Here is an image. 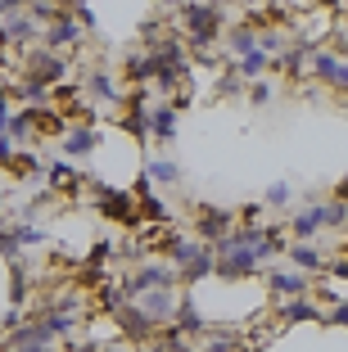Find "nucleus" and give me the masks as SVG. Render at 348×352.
<instances>
[{
  "mask_svg": "<svg viewBox=\"0 0 348 352\" xmlns=\"http://www.w3.org/2000/svg\"><path fill=\"white\" fill-rule=\"evenodd\" d=\"M14 235H19V244H23V249H37V244H45V230H41V226H32L28 217H19V221H14Z\"/></svg>",
  "mask_w": 348,
  "mask_h": 352,
  "instance_id": "35",
  "label": "nucleus"
},
{
  "mask_svg": "<svg viewBox=\"0 0 348 352\" xmlns=\"http://www.w3.org/2000/svg\"><path fill=\"white\" fill-rule=\"evenodd\" d=\"M158 5H163V10H181L185 0H158Z\"/></svg>",
  "mask_w": 348,
  "mask_h": 352,
  "instance_id": "44",
  "label": "nucleus"
},
{
  "mask_svg": "<svg viewBox=\"0 0 348 352\" xmlns=\"http://www.w3.org/2000/svg\"><path fill=\"white\" fill-rule=\"evenodd\" d=\"M23 325V307H5V321H0V334H10Z\"/></svg>",
  "mask_w": 348,
  "mask_h": 352,
  "instance_id": "39",
  "label": "nucleus"
},
{
  "mask_svg": "<svg viewBox=\"0 0 348 352\" xmlns=\"http://www.w3.org/2000/svg\"><path fill=\"white\" fill-rule=\"evenodd\" d=\"M82 41H86V28L77 23V14H72V10H63L54 23H45V28H41V45H45V50H54V54L77 50Z\"/></svg>",
  "mask_w": 348,
  "mask_h": 352,
  "instance_id": "6",
  "label": "nucleus"
},
{
  "mask_svg": "<svg viewBox=\"0 0 348 352\" xmlns=\"http://www.w3.org/2000/svg\"><path fill=\"white\" fill-rule=\"evenodd\" d=\"M344 95H348V77H344Z\"/></svg>",
  "mask_w": 348,
  "mask_h": 352,
  "instance_id": "47",
  "label": "nucleus"
},
{
  "mask_svg": "<svg viewBox=\"0 0 348 352\" xmlns=\"http://www.w3.org/2000/svg\"><path fill=\"white\" fill-rule=\"evenodd\" d=\"M222 50L231 54V59H240V54L258 50V28H254V23H236V28H226V36H222Z\"/></svg>",
  "mask_w": 348,
  "mask_h": 352,
  "instance_id": "19",
  "label": "nucleus"
},
{
  "mask_svg": "<svg viewBox=\"0 0 348 352\" xmlns=\"http://www.w3.org/2000/svg\"><path fill=\"white\" fill-rule=\"evenodd\" d=\"M280 321L285 325H312V321H321V307L312 298H280Z\"/></svg>",
  "mask_w": 348,
  "mask_h": 352,
  "instance_id": "20",
  "label": "nucleus"
},
{
  "mask_svg": "<svg viewBox=\"0 0 348 352\" xmlns=\"http://www.w3.org/2000/svg\"><path fill=\"white\" fill-rule=\"evenodd\" d=\"M145 176H150V186H181V167L172 158H150L145 163Z\"/></svg>",
  "mask_w": 348,
  "mask_h": 352,
  "instance_id": "26",
  "label": "nucleus"
},
{
  "mask_svg": "<svg viewBox=\"0 0 348 352\" xmlns=\"http://www.w3.org/2000/svg\"><path fill=\"white\" fill-rule=\"evenodd\" d=\"M113 325H118V334H123V339H132V343H150L154 334H158V325H154L150 316L136 307V302H123V307L113 311Z\"/></svg>",
  "mask_w": 348,
  "mask_h": 352,
  "instance_id": "9",
  "label": "nucleus"
},
{
  "mask_svg": "<svg viewBox=\"0 0 348 352\" xmlns=\"http://www.w3.org/2000/svg\"><path fill=\"white\" fill-rule=\"evenodd\" d=\"M10 118H14V104H10V95H0V135L10 131Z\"/></svg>",
  "mask_w": 348,
  "mask_h": 352,
  "instance_id": "40",
  "label": "nucleus"
},
{
  "mask_svg": "<svg viewBox=\"0 0 348 352\" xmlns=\"http://www.w3.org/2000/svg\"><path fill=\"white\" fill-rule=\"evenodd\" d=\"M263 208H289V181H272L263 195Z\"/></svg>",
  "mask_w": 348,
  "mask_h": 352,
  "instance_id": "36",
  "label": "nucleus"
},
{
  "mask_svg": "<svg viewBox=\"0 0 348 352\" xmlns=\"http://www.w3.org/2000/svg\"><path fill=\"white\" fill-rule=\"evenodd\" d=\"M41 321L50 325L54 343H59V339H72V334L82 330V316H77V311H59V307H45V311H41Z\"/></svg>",
  "mask_w": 348,
  "mask_h": 352,
  "instance_id": "24",
  "label": "nucleus"
},
{
  "mask_svg": "<svg viewBox=\"0 0 348 352\" xmlns=\"http://www.w3.org/2000/svg\"><path fill=\"white\" fill-rule=\"evenodd\" d=\"M249 104H272V82H263V77H258V82H249Z\"/></svg>",
  "mask_w": 348,
  "mask_h": 352,
  "instance_id": "37",
  "label": "nucleus"
},
{
  "mask_svg": "<svg viewBox=\"0 0 348 352\" xmlns=\"http://www.w3.org/2000/svg\"><path fill=\"white\" fill-rule=\"evenodd\" d=\"M285 262L294 271H307V276H312V271H326V253H321L312 239H289L285 244Z\"/></svg>",
  "mask_w": 348,
  "mask_h": 352,
  "instance_id": "15",
  "label": "nucleus"
},
{
  "mask_svg": "<svg viewBox=\"0 0 348 352\" xmlns=\"http://www.w3.org/2000/svg\"><path fill=\"white\" fill-rule=\"evenodd\" d=\"M240 226V217L231 212V208H213V204H204L195 212V239H204V244H217L222 235H231V230Z\"/></svg>",
  "mask_w": 348,
  "mask_h": 352,
  "instance_id": "7",
  "label": "nucleus"
},
{
  "mask_svg": "<svg viewBox=\"0 0 348 352\" xmlns=\"http://www.w3.org/2000/svg\"><path fill=\"white\" fill-rule=\"evenodd\" d=\"M14 154H19V149H14V140H10V135H0V167L10 163V158H14Z\"/></svg>",
  "mask_w": 348,
  "mask_h": 352,
  "instance_id": "42",
  "label": "nucleus"
},
{
  "mask_svg": "<svg viewBox=\"0 0 348 352\" xmlns=\"http://www.w3.org/2000/svg\"><path fill=\"white\" fill-rule=\"evenodd\" d=\"M317 212H312V208H303V212H289V235L294 239H312L317 235Z\"/></svg>",
  "mask_w": 348,
  "mask_h": 352,
  "instance_id": "29",
  "label": "nucleus"
},
{
  "mask_svg": "<svg viewBox=\"0 0 348 352\" xmlns=\"http://www.w3.org/2000/svg\"><path fill=\"white\" fill-rule=\"evenodd\" d=\"M172 325L185 334V339H204L208 334V321L199 316V307H195V298L185 294V298H176V316H172Z\"/></svg>",
  "mask_w": 348,
  "mask_h": 352,
  "instance_id": "17",
  "label": "nucleus"
},
{
  "mask_svg": "<svg viewBox=\"0 0 348 352\" xmlns=\"http://www.w3.org/2000/svg\"><path fill=\"white\" fill-rule=\"evenodd\" d=\"M289 45H294V32H289V28H280V23L258 28V50H263V54H272V59H276V54H285Z\"/></svg>",
  "mask_w": 348,
  "mask_h": 352,
  "instance_id": "23",
  "label": "nucleus"
},
{
  "mask_svg": "<svg viewBox=\"0 0 348 352\" xmlns=\"http://www.w3.org/2000/svg\"><path fill=\"white\" fill-rule=\"evenodd\" d=\"M176 122H181V109H176V100L150 104V135L158 140V145H172V140H176Z\"/></svg>",
  "mask_w": 348,
  "mask_h": 352,
  "instance_id": "12",
  "label": "nucleus"
},
{
  "mask_svg": "<svg viewBox=\"0 0 348 352\" xmlns=\"http://www.w3.org/2000/svg\"><path fill=\"white\" fill-rule=\"evenodd\" d=\"M335 199H348V176H344V181H339V195Z\"/></svg>",
  "mask_w": 348,
  "mask_h": 352,
  "instance_id": "45",
  "label": "nucleus"
},
{
  "mask_svg": "<svg viewBox=\"0 0 348 352\" xmlns=\"http://www.w3.org/2000/svg\"><path fill=\"white\" fill-rule=\"evenodd\" d=\"M0 95H10V82H5V77H0Z\"/></svg>",
  "mask_w": 348,
  "mask_h": 352,
  "instance_id": "46",
  "label": "nucleus"
},
{
  "mask_svg": "<svg viewBox=\"0 0 348 352\" xmlns=\"http://www.w3.org/2000/svg\"><path fill=\"white\" fill-rule=\"evenodd\" d=\"M136 208H141V217H150V221H158V226H163V221H172V212H167V204L158 195H154V186H150V176H141V181H136Z\"/></svg>",
  "mask_w": 348,
  "mask_h": 352,
  "instance_id": "18",
  "label": "nucleus"
},
{
  "mask_svg": "<svg viewBox=\"0 0 348 352\" xmlns=\"http://www.w3.org/2000/svg\"><path fill=\"white\" fill-rule=\"evenodd\" d=\"M167 262L176 267V285H204L208 276H213V244H204V239H185L176 235L172 244H167Z\"/></svg>",
  "mask_w": 348,
  "mask_h": 352,
  "instance_id": "2",
  "label": "nucleus"
},
{
  "mask_svg": "<svg viewBox=\"0 0 348 352\" xmlns=\"http://www.w3.org/2000/svg\"><path fill=\"white\" fill-rule=\"evenodd\" d=\"M23 244L19 235H14V221H0V262H19Z\"/></svg>",
  "mask_w": 348,
  "mask_h": 352,
  "instance_id": "32",
  "label": "nucleus"
},
{
  "mask_svg": "<svg viewBox=\"0 0 348 352\" xmlns=\"http://www.w3.org/2000/svg\"><path fill=\"white\" fill-rule=\"evenodd\" d=\"M28 298H32L28 267H23V262H10V307H23Z\"/></svg>",
  "mask_w": 348,
  "mask_h": 352,
  "instance_id": "27",
  "label": "nucleus"
},
{
  "mask_svg": "<svg viewBox=\"0 0 348 352\" xmlns=\"http://www.w3.org/2000/svg\"><path fill=\"white\" fill-rule=\"evenodd\" d=\"M5 352H54V343H37V339H28V343H5Z\"/></svg>",
  "mask_w": 348,
  "mask_h": 352,
  "instance_id": "38",
  "label": "nucleus"
},
{
  "mask_svg": "<svg viewBox=\"0 0 348 352\" xmlns=\"http://www.w3.org/2000/svg\"><path fill=\"white\" fill-rule=\"evenodd\" d=\"M127 285V294H132V298H141L145 289H176V267L172 262H136V271L132 276L123 280Z\"/></svg>",
  "mask_w": 348,
  "mask_h": 352,
  "instance_id": "5",
  "label": "nucleus"
},
{
  "mask_svg": "<svg viewBox=\"0 0 348 352\" xmlns=\"http://www.w3.org/2000/svg\"><path fill=\"white\" fill-rule=\"evenodd\" d=\"M280 10H307V5H312V0H276Z\"/></svg>",
  "mask_w": 348,
  "mask_h": 352,
  "instance_id": "43",
  "label": "nucleus"
},
{
  "mask_svg": "<svg viewBox=\"0 0 348 352\" xmlns=\"http://www.w3.org/2000/svg\"><path fill=\"white\" fill-rule=\"evenodd\" d=\"M317 212V226L321 230H344L348 226V199H321V204H307Z\"/></svg>",
  "mask_w": 348,
  "mask_h": 352,
  "instance_id": "22",
  "label": "nucleus"
},
{
  "mask_svg": "<svg viewBox=\"0 0 348 352\" xmlns=\"http://www.w3.org/2000/svg\"><path fill=\"white\" fill-rule=\"evenodd\" d=\"M95 195H100V217H109V221H127V226L141 217V208H136V195H127V190H113V186H104V181H95Z\"/></svg>",
  "mask_w": 348,
  "mask_h": 352,
  "instance_id": "8",
  "label": "nucleus"
},
{
  "mask_svg": "<svg viewBox=\"0 0 348 352\" xmlns=\"http://www.w3.org/2000/svg\"><path fill=\"white\" fill-rule=\"evenodd\" d=\"M28 14L45 28V23H54L63 14V5H59V0H28Z\"/></svg>",
  "mask_w": 348,
  "mask_h": 352,
  "instance_id": "34",
  "label": "nucleus"
},
{
  "mask_svg": "<svg viewBox=\"0 0 348 352\" xmlns=\"http://www.w3.org/2000/svg\"><path fill=\"white\" fill-rule=\"evenodd\" d=\"M63 158H72V163H82V158H91L95 149H100V135L91 131V126H63V140H59Z\"/></svg>",
  "mask_w": 348,
  "mask_h": 352,
  "instance_id": "13",
  "label": "nucleus"
},
{
  "mask_svg": "<svg viewBox=\"0 0 348 352\" xmlns=\"http://www.w3.org/2000/svg\"><path fill=\"white\" fill-rule=\"evenodd\" d=\"M132 302L150 316L154 325H158V330H167L172 316H176V289H145L141 298H132Z\"/></svg>",
  "mask_w": 348,
  "mask_h": 352,
  "instance_id": "10",
  "label": "nucleus"
},
{
  "mask_svg": "<svg viewBox=\"0 0 348 352\" xmlns=\"http://www.w3.org/2000/svg\"><path fill=\"white\" fill-rule=\"evenodd\" d=\"M213 253H217V262H213V276L217 280H226V285H240V280H254V276H263V262H258V253L249 249L245 239L231 230V235H222L213 244Z\"/></svg>",
  "mask_w": 348,
  "mask_h": 352,
  "instance_id": "1",
  "label": "nucleus"
},
{
  "mask_svg": "<svg viewBox=\"0 0 348 352\" xmlns=\"http://www.w3.org/2000/svg\"><path fill=\"white\" fill-rule=\"evenodd\" d=\"M231 68H236V73L245 77V86H249V82H258V77H267V73H272V54L249 50V54H240V59H231Z\"/></svg>",
  "mask_w": 348,
  "mask_h": 352,
  "instance_id": "25",
  "label": "nucleus"
},
{
  "mask_svg": "<svg viewBox=\"0 0 348 352\" xmlns=\"http://www.w3.org/2000/svg\"><path fill=\"white\" fill-rule=\"evenodd\" d=\"M50 186H59V190H72V186H82V176H77V167H72V158H59V163H50Z\"/></svg>",
  "mask_w": 348,
  "mask_h": 352,
  "instance_id": "31",
  "label": "nucleus"
},
{
  "mask_svg": "<svg viewBox=\"0 0 348 352\" xmlns=\"http://www.w3.org/2000/svg\"><path fill=\"white\" fill-rule=\"evenodd\" d=\"M245 91H249V86H245V77H240L236 68H226V73L217 77V86H213L217 100H236V95H245Z\"/></svg>",
  "mask_w": 348,
  "mask_h": 352,
  "instance_id": "28",
  "label": "nucleus"
},
{
  "mask_svg": "<svg viewBox=\"0 0 348 352\" xmlns=\"http://www.w3.org/2000/svg\"><path fill=\"white\" fill-rule=\"evenodd\" d=\"M204 352H240V334L236 330H208L204 334Z\"/></svg>",
  "mask_w": 348,
  "mask_h": 352,
  "instance_id": "30",
  "label": "nucleus"
},
{
  "mask_svg": "<svg viewBox=\"0 0 348 352\" xmlns=\"http://www.w3.org/2000/svg\"><path fill=\"white\" fill-rule=\"evenodd\" d=\"M37 41H41V23L32 19L28 10L0 14V50H23V54H28Z\"/></svg>",
  "mask_w": 348,
  "mask_h": 352,
  "instance_id": "4",
  "label": "nucleus"
},
{
  "mask_svg": "<svg viewBox=\"0 0 348 352\" xmlns=\"http://www.w3.org/2000/svg\"><path fill=\"white\" fill-rule=\"evenodd\" d=\"M100 302L118 311L123 302H132V294H127V285H123V280H104V285H100Z\"/></svg>",
  "mask_w": 348,
  "mask_h": 352,
  "instance_id": "33",
  "label": "nucleus"
},
{
  "mask_svg": "<svg viewBox=\"0 0 348 352\" xmlns=\"http://www.w3.org/2000/svg\"><path fill=\"white\" fill-rule=\"evenodd\" d=\"M82 86H86V95H95L100 104H118V100H127V95H123V82H118L109 68H91Z\"/></svg>",
  "mask_w": 348,
  "mask_h": 352,
  "instance_id": "16",
  "label": "nucleus"
},
{
  "mask_svg": "<svg viewBox=\"0 0 348 352\" xmlns=\"http://www.w3.org/2000/svg\"><path fill=\"white\" fill-rule=\"evenodd\" d=\"M267 289L276 294V298H303L307 289H312V280H307V271H294V267H280V271H263Z\"/></svg>",
  "mask_w": 348,
  "mask_h": 352,
  "instance_id": "11",
  "label": "nucleus"
},
{
  "mask_svg": "<svg viewBox=\"0 0 348 352\" xmlns=\"http://www.w3.org/2000/svg\"><path fill=\"white\" fill-rule=\"evenodd\" d=\"M158 68H163L158 50H136V54H127V63H123V77H127L132 86H150L154 77H158Z\"/></svg>",
  "mask_w": 348,
  "mask_h": 352,
  "instance_id": "14",
  "label": "nucleus"
},
{
  "mask_svg": "<svg viewBox=\"0 0 348 352\" xmlns=\"http://www.w3.org/2000/svg\"><path fill=\"white\" fill-rule=\"evenodd\" d=\"M307 59H312V50L294 41L285 54H276V59H272V68H276V73H285L289 82H298V77H307Z\"/></svg>",
  "mask_w": 348,
  "mask_h": 352,
  "instance_id": "21",
  "label": "nucleus"
},
{
  "mask_svg": "<svg viewBox=\"0 0 348 352\" xmlns=\"http://www.w3.org/2000/svg\"><path fill=\"white\" fill-rule=\"evenodd\" d=\"M23 77H32V82H41V86H59L68 82V59L54 50H45V45H32L28 54H23Z\"/></svg>",
  "mask_w": 348,
  "mask_h": 352,
  "instance_id": "3",
  "label": "nucleus"
},
{
  "mask_svg": "<svg viewBox=\"0 0 348 352\" xmlns=\"http://www.w3.org/2000/svg\"><path fill=\"white\" fill-rule=\"evenodd\" d=\"M326 271H330L335 280H348V258H335V262L326 258Z\"/></svg>",
  "mask_w": 348,
  "mask_h": 352,
  "instance_id": "41",
  "label": "nucleus"
}]
</instances>
